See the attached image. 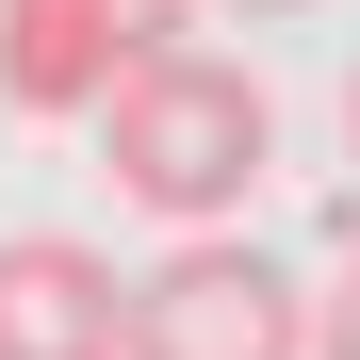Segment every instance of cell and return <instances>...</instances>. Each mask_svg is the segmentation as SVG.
Masks as SVG:
<instances>
[{
    "mask_svg": "<svg viewBox=\"0 0 360 360\" xmlns=\"http://www.w3.org/2000/svg\"><path fill=\"white\" fill-rule=\"evenodd\" d=\"M98 164H115L131 213H164L180 246H213V229L262 197V164H278V98L229 66V49L180 33V49H148V66L98 98Z\"/></svg>",
    "mask_w": 360,
    "mask_h": 360,
    "instance_id": "1",
    "label": "cell"
},
{
    "mask_svg": "<svg viewBox=\"0 0 360 360\" xmlns=\"http://www.w3.org/2000/svg\"><path fill=\"white\" fill-rule=\"evenodd\" d=\"M115 360H311V278L213 229V246H180V262L131 278Z\"/></svg>",
    "mask_w": 360,
    "mask_h": 360,
    "instance_id": "2",
    "label": "cell"
},
{
    "mask_svg": "<svg viewBox=\"0 0 360 360\" xmlns=\"http://www.w3.org/2000/svg\"><path fill=\"white\" fill-rule=\"evenodd\" d=\"M180 17L197 0H0V98L17 115H98L148 49H180Z\"/></svg>",
    "mask_w": 360,
    "mask_h": 360,
    "instance_id": "3",
    "label": "cell"
},
{
    "mask_svg": "<svg viewBox=\"0 0 360 360\" xmlns=\"http://www.w3.org/2000/svg\"><path fill=\"white\" fill-rule=\"evenodd\" d=\"M115 328H131V278L98 246H66V229L0 246V360H115Z\"/></svg>",
    "mask_w": 360,
    "mask_h": 360,
    "instance_id": "4",
    "label": "cell"
},
{
    "mask_svg": "<svg viewBox=\"0 0 360 360\" xmlns=\"http://www.w3.org/2000/svg\"><path fill=\"white\" fill-rule=\"evenodd\" d=\"M311 360H360V213H344V262H328V295H311Z\"/></svg>",
    "mask_w": 360,
    "mask_h": 360,
    "instance_id": "5",
    "label": "cell"
},
{
    "mask_svg": "<svg viewBox=\"0 0 360 360\" xmlns=\"http://www.w3.org/2000/svg\"><path fill=\"white\" fill-rule=\"evenodd\" d=\"M344 164H360V66H344Z\"/></svg>",
    "mask_w": 360,
    "mask_h": 360,
    "instance_id": "6",
    "label": "cell"
},
{
    "mask_svg": "<svg viewBox=\"0 0 360 360\" xmlns=\"http://www.w3.org/2000/svg\"><path fill=\"white\" fill-rule=\"evenodd\" d=\"M229 17H295V0H229Z\"/></svg>",
    "mask_w": 360,
    "mask_h": 360,
    "instance_id": "7",
    "label": "cell"
}]
</instances>
